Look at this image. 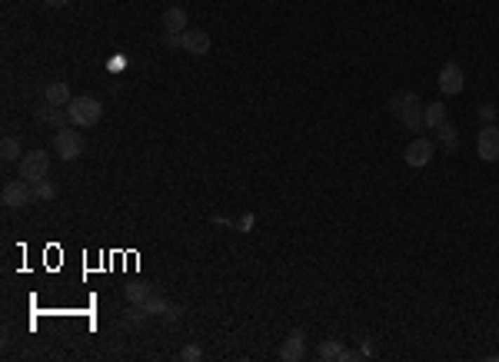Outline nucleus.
Wrapping results in <instances>:
<instances>
[{"label": "nucleus", "mask_w": 499, "mask_h": 362, "mask_svg": "<svg viewBox=\"0 0 499 362\" xmlns=\"http://www.w3.org/2000/svg\"><path fill=\"white\" fill-rule=\"evenodd\" d=\"M390 113L399 116V123L406 126L410 133H420L423 126H426V120H423V103L413 90H399V93H393V97H390Z\"/></svg>", "instance_id": "f257e3e1"}, {"label": "nucleus", "mask_w": 499, "mask_h": 362, "mask_svg": "<svg viewBox=\"0 0 499 362\" xmlns=\"http://www.w3.org/2000/svg\"><path fill=\"white\" fill-rule=\"evenodd\" d=\"M67 116H70V123L77 126V130H87V126H97L103 116V103L97 97H74V100L64 107Z\"/></svg>", "instance_id": "f03ea898"}, {"label": "nucleus", "mask_w": 499, "mask_h": 362, "mask_svg": "<svg viewBox=\"0 0 499 362\" xmlns=\"http://www.w3.org/2000/svg\"><path fill=\"white\" fill-rule=\"evenodd\" d=\"M53 150H57L60 160H70V163L80 160V153H84V137L74 130V123L64 126V130H57V137H53Z\"/></svg>", "instance_id": "7ed1b4c3"}, {"label": "nucleus", "mask_w": 499, "mask_h": 362, "mask_svg": "<svg viewBox=\"0 0 499 362\" xmlns=\"http://www.w3.org/2000/svg\"><path fill=\"white\" fill-rule=\"evenodd\" d=\"M47 170H51V160H47V153L44 150H30V153L20 156V176H24L27 183L47 180Z\"/></svg>", "instance_id": "20e7f679"}, {"label": "nucleus", "mask_w": 499, "mask_h": 362, "mask_svg": "<svg viewBox=\"0 0 499 362\" xmlns=\"http://www.w3.org/2000/svg\"><path fill=\"white\" fill-rule=\"evenodd\" d=\"M0 200H4L7 210H24L27 203L34 200V183H27L24 176H20V180H11V183L4 187V193H0Z\"/></svg>", "instance_id": "39448f33"}, {"label": "nucleus", "mask_w": 499, "mask_h": 362, "mask_svg": "<svg viewBox=\"0 0 499 362\" xmlns=\"http://www.w3.org/2000/svg\"><path fill=\"white\" fill-rule=\"evenodd\" d=\"M476 153H479V160H486V163L499 160V126L496 123H486L483 130H479V137H476Z\"/></svg>", "instance_id": "423d86ee"}, {"label": "nucleus", "mask_w": 499, "mask_h": 362, "mask_svg": "<svg viewBox=\"0 0 499 362\" xmlns=\"http://www.w3.org/2000/svg\"><path fill=\"white\" fill-rule=\"evenodd\" d=\"M403 160H406V166H413V170H423L426 163L433 160V140L416 137L410 147H406V156H403Z\"/></svg>", "instance_id": "0eeeda50"}, {"label": "nucleus", "mask_w": 499, "mask_h": 362, "mask_svg": "<svg viewBox=\"0 0 499 362\" xmlns=\"http://www.w3.org/2000/svg\"><path fill=\"white\" fill-rule=\"evenodd\" d=\"M439 90L446 93V97H456V93H463V83H466V76H463V67L460 63H446L443 70H439Z\"/></svg>", "instance_id": "6e6552de"}, {"label": "nucleus", "mask_w": 499, "mask_h": 362, "mask_svg": "<svg viewBox=\"0 0 499 362\" xmlns=\"http://www.w3.org/2000/svg\"><path fill=\"white\" fill-rule=\"evenodd\" d=\"M307 356V333L303 329H293L290 336H286V342L280 346V359L283 362H300Z\"/></svg>", "instance_id": "1a4fd4ad"}, {"label": "nucleus", "mask_w": 499, "mask_h": 362, "mask_svg": "<svg viewBox=\"0 0 499 362\" xmlns=\"http://www.w3.org/2000/svg\"><path fill=\"white\" fill-rule=\"evenodd\" d=\"M180 47L193 57H206L210 53V34L206 30H183L180 34Z\"/></svg>", "instance_id": "9d476101"}, {"label": "nucleus", "mask_w": 499, "mask_h": 362, "mask_svg": "<svg viewBox=\"0 0 499 362\" xmlns=\"http://www.w3.org/2000/svg\"><path fill=\"white\" fill-rule=\"evenodd\" d=\"M44 100L51 103V107H67V103L74 100V93H70V87H67L64 80H53V83L44 87Z\"/></svg>", "instance_id": "9b49d317"}, {"label": "nucleus", "mask_w": 499, "mask_h": 362, "mask_svg": "<svg viewBox=\"0 0 499 362\" xmlns=\"http://www.w3.org/2000/svg\"><path fill=\"white\" fill-rule=\"evenodd\" d=\"M37 120L40 123H51V126H57V130H64V126H70V116H67V110H57V107H40L37 110Z\"/></svg>", "instance_id": "f8f14e48"}, {"label": "nucleus", "mask_w": 499, "mask_h": 362, "mask_svg": "<svg viewBox=\"0 0 499 362\" xmlns=\"http://www.w3.org/2000/svg\"><path fill=\"white\" fill-rule=\"evenodd\" d=\"M180 27H187V11H183V7H166L164 11V30L166 34H183Z\"/></svg>", "instance_id": "ddd939ff"}, {"label": "nucleus", "mask_w": 499, "mask_h": 362, "mask_svg": "<svg viewBox=\"0 0 499 362\" xmlns=\"http://www.w3.org/2000/svg\"><path fill=\"white\" fill-rule=\"evenodd\" d=\"M423 120H426V126H430V130H436L439 123H446V107H443L439 100L426 103V107H423Z\"/></svg>", "instance_id": "4468645a"}, {"label": "nucleus", "mask_w": 499, "mask_h": 362, "mask_svg": "<svg viewBox=\"0 0 499 362\" xmlns=\"http://www.w3.org/2000/svg\"><path fill=\"white\" fill-rule=\"evenodd\" d=\"M436 140H439L446 150H456V147H460V130H456V126L446 120V123L436 126Z\"/></svg>", "instance_id": "2eb2a0df"}, {"label": "nucleus", "mask_w": 499, "mask_h": 362, "mask_svg": "<svg viewBox=\"0 0 499 362\" xmlns=\"http://www.w3.org/2000/svg\"><path fill=\"white\" fill-rule=\"evenodd\" d=\"M0 156H4V163H20V140L17 137H4V143H0Z\"/></svg>", "instance_id": "dca6fc26"}, {"label": "nucleus", "mask_w": 499, "mask_h": 362, "mask_svg": "<svg viewBox=\"0 0 499 362\" xmlns=\"http://www.w3.org/2000/svg\"><path fill=\"white\" fill-rule=\"evenodd\" d=\"M143 323H147V309H143V306H130V309L124 312V326H127V329H140Z\"/></svg>", "instance_id": "f3484780"}, {"label": "nucleus", "mask_w": 499, "mask_h": 362, "mask_svg": "<svg viewBox=\"0 0 499 362\" xmlns=\"http://www.w3.org/2000/svg\"><path fill=\"white\" fill-rule=\"evenodd\" d=\"M147 296H150V289L143 286V283H130V286H127V302H130V306H143V302H147Z\"/></svg>", "instance_id": "a211bd4d"}, {"label": "nucleus", "mask_w": 499, "mask_h": 362, "mask_svg": "<svg viewBox=\"0 0 499 362\" xmlns=\"http://www.w3.org/2000/svg\"><path fill=\"white\" fill-rule=\"evenodd\" d=\"M317 352H320V359L330 362V359H340V356H343V346H340L336 339H323L320 349H317Z\"/></svg>", "instance_id": "6ab92c4d"}, {"label": "nucleus", "mask_w": 499, "mask_h": 362, "mask_svg": "<svg viewBox=\"0 0 499 362\" xmlns=\"http://www.w3.org/2000/svg\"><path fill=\"white\" fill-rule=\"evenodd\" d=\"M166 306H170V302H166L164 296H157V293H150V296H147V302H143V309H147V316H164V312H166Z\"/></svg>", "instance_id": "aec40b11"}, {"label": "nucleus", "mask_w": 499, "mask_h": 362, "mask_svg": "<svg viewBox=\"0 0 499 362\" xmlns=\"http://www.w3.org/2000/svg\"><path fill=\"white\" fill-rule=\"evenodd\" d=\"M57 196V187H53L51 180H40V183H34V200H53Z\"/></svg>", "instance_id": "412c9836"}, {"label": "nucleus", "mask_w": 499, "mask_h": 362, "mask_svg": "<svg viewBox=\"0 0 499 362\" xmlns=\"http://www.w3.org/2000/svg\"><path fill=\"white\" fill-rule=\"evenodd\" d=\"M204 359V349L200 346H183L180 349V362H200Z\"/></svg>", "instance_id": "4be33fe9"}, {"label": "nucleus", "mask_w": 499, "mask_h": 362, "mask_svg": "<svg viewBox=\"0 0 499 362\" xmlns=\"http://www.w3.org/2000/svg\"><path fill=\"white\" fill-rule=\"evenodd\" d=\"M479 116H483L486 123H493V120H496V107H493V103H483V107H479Z\"/></svg>", "instance_id": "5701e85b"}, {"label": "nucleus", "mask_w": 499, "mask_h": 362, "mask_svg": "<svg viewBox=\"0 0 499 362\" xmlns=\"http://www.w3.org/2000/svg\"><path fill=\"white\" fill-rule=\"evenodd\" d=\"M180 312H183V309H180L177 302H170V306H166V312H164V319H166V323H177Z\"/></svg>", "instance_id": "b1692460"}, {"label": "nucleus", "mask_w": 499, "mask_h": 362, "mask_svg": "<svg viewBox=\"0 0 499 362\" xmlns=\"http://www.w3.org/2000/svg\"><path fill=\"white\" fill-rule=\"evenodd\" d=\"M164 43L170 47V51H177V47H180V34H166V37H164Z\"/></svg>", "instance_id": "393cba45"}, {"label": "nucleus", "mask_w": 499, "mask_h": 362, "mask_svg": "<svg viewBox=\"0 0 499 362\" xmlns=\"http://www.w3.org/2000/svg\"><path fill=\"white\" fill-rule=\"evenodd\" d=\"M47 7H64V4H70V0H44Z\"/></svg>", "instance_id": "a878e982"}]
</instances>
